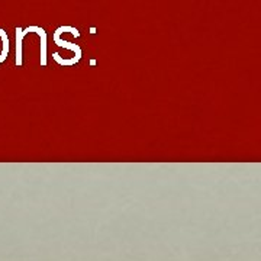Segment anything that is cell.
<instances>
[{"mask_svg": "<svg viewBox=\"0 0 261 261\" xmlns=\"http://www.w3.org/2000/svg\"><path fill=\"white\" fill-rule=\"evenodd\" d=\"M8 51H9V41L8 37L3 34V31L0 29V61H3L8 57Z\"/></svg>", "mask_w": 261, "mask_h": 261, "instance_id": "cell-1", "label": "cell"}]
</instances>
